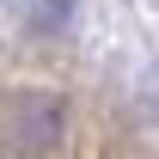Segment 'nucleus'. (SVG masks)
I'll list each match as a JSON object with an SVG mask.
<instances>
[{"label": "nucleus", "mask_w": 159, "mask_h": 159, "mask_svg": "<svg viewBox=\"0 0 159 159\" xmlns=\"http://www.w3.org/2000/svg\"><path fill=\"white\" fill-rule=\"evenodd\" d=\"M67 135V104L55 92H6L0 104V147L6 159H43Z\"/></svg>", "instance_id": "1"}]
</instances>
